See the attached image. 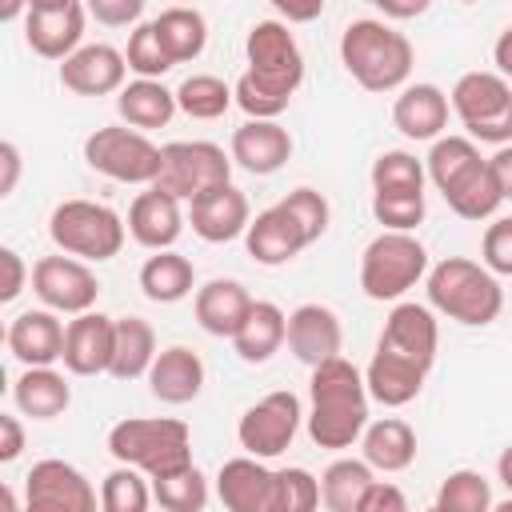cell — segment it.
I'll use <instances>...</instances> for the list:
<instances>
[{"label": "cell", "mask_w": 512, "mask_h": 512, "mask_svg": "<svg viewBox=\"0 0 512 512\" xmlns=\"http://www.w3.org/2000/svg\"><path fill=\"white\" fill-rule=\"evenodd\" d=\"M248 72L232 84L248 120H276L304 80V52L284 20H256L244 40Z\"/></svg>", "instance_id": "1"}, {"label": "cell", "mask_w": 512, "mask_h": 512, "mask_svg": "<svg viewBox=\"0 0 512 512\" xmlns=\"http://www.w3.org/2000/svg\"><path fill=\"white\" fill-rule=\"evenodd\" d=\"M312 412H308V436L320 448H352L368 428V384L364 372L344 360H320L308 380Z\"/></svg>", "instance_id": "2"}, {"label": "cell", "mask_w": 512, "mask_h": 512, "mask_svg": "<svg viewBox=\"0 0 512 512\" xmlns=\"http://www.w3.org/2000/svg\"><path fill=\"white\" fill-rule=\"evenodd\" d=\"M340 64L364 92H396L412 72V40L384 20H352L340 36Z\"/></svg>", "instance_id": "3"}, {"label": "cell", "mask_w": 512, "mask_h": 512, "mask_svg": "<svg viewBox=\"0 0 512 512\" xmlns=\"http://www.w3.org/2000/svg\"><path fill=\"white\" fill-rule=\"evenodd\" d=\"M428 304L456 324L484 328L500 316L504 288L488 264H476L468 256H444L428 268Z\"/></svg>", "instance_id": "4"}, {"label": "cell", "mask_w": 512, "mask_h": 512, "mask_svg": "<svg viewBox=\"0 0 512 512\" xmlns=\"http://www.w3.org/2000/svg\"><path fill=\"white\" fill-rule=\"evenodd\" d=\"M108 452L156 480L192 464V432L172 416H128L108 428Z\"/></svg>", "instance_id": "5"}, {"label": "cell", "mask_w": 512, "mask_h": 512, "mask_svg": "<svg viewBox=\"0 0 512 512\" xmlns=\"http://www.w3.org/2000/svg\"><path fill=\"white\" fill-rule=\"evenodd\" d=\"M428 276V252L412 232L384 228L360 252V288L368 300H400Z\"/></svg>", "instance_id": "6"}, {"label": "cell", "mask_w": 512, "mask_h": 512, "mask_svg": "<svg viewBox=\"0 0 512 512\" xmlns=\"http://www.w3.org/2000/svg\"><path fill=\"white\" fill-rule=\"evenodd\" d=\"M48 236L60 252L80 260H112L124 248V220L96 200H64L48 216Z\"/></svg>", "instance_id": "7"}, {"label": "cell", "mask_w": 512, "mask_h": 512, "mask_svg": "<svg viewBox=\"0 0 512 512\" xmlns=\"http://www.w3.org/2000/svg\"><path fill=\"white\" fill-rule=\"evenodd\" d=\"M452 112L472 140L512 144V84L500 72H464L452 84Z\"/></svg>", "instance_id": "8"}, {"label": "cell", "mask_w": 512, "mask_h": 512, "mask_svg": "<svg viewBox=\"0 0 512 512\" xmlns=\"http://www.w3.org/2000/svg\"><path fill=\"white\" fill-rule=\"evenodd\" d=\"M84 160L92 172L120 180V184H156L160 176V148L140 128H96L84 140Z\"/></svg>", "instance_id": "9"}, {"label": "cell", "mask_w": 512, "mask_h": 512, "mask_svg": "<svg viewBox=\"0 0 512 512\" xmlns=\"http://www.w3.org/2000/svg\"><path fill=\"white\" fill-rule=\"evenodd\" d=\"M164 164L156 176V188L172 192L176 200H192L204 188L232 180V152H224L212 140H172L160 148Z\"/></svg>", "instance_id": "10"}, {"label": "cell", "mask_w": 512, "mask_h": 512, "mask_svg": "<svg viewBox=\"0 0 512 512\" xmlns=\"http://www.w3.org/2000/svg\"><path fill=\"white\" fill-rule=\"evenodd\" d=\"M300 416H304V412H300L296 392H268L264 400H256V404L240 416L236 440H240V448H244L248 456L272 460V456H280V452L296 440Z\"/></svg>", "instance_id": "11"}, {"label": "cell", "mask_w": 512, "mask_h": 512, "mask_svg": "<svg viewBox=\"0 0 512 512\" xmlns=\"http://www.w3.org/2000/svg\"><path fill=\"white\" fill-rule=\"evenodd\" d=\"M32 292L40 296L44 308L80 316L96 304L100 280L80 256H68V252L64 256H40L32 264Z\"/></svg>", "instance_id": "12"}, {"label": "cell", "mask_w": 512, "mask_h": 512, "mask_svg": "<svg viewBox=\"0 0 512 512\" xmlns=\"http://www.w3.org/2000/svg\"><path fill=\"white\" fill-rule=\"evenodd\" d=\"M24 496L32 512H96V488L80 468L64 460H40L24 476Z\"/></svg>", "instance_id": "13"}, {"label": "cell", "mask_w": 512, "mask_h": 512, "mask_svg": "<svg viewBox=\"0 0 512 512\" xmlns=\"http://www.w3.org/2000/svg\"><path fill=\"white\" fill-rule=\"evenodd\" d=\"M188 220H192V232L200 240L228 244V240L248 232L252 208H248V196L228 180V184H216V188H204L200 196H192L188 200Z\"/></svg>", "instance_id": "14"}, {"label": "cell", "mask_w": 512, "mask_h": 512, "mask_svg": "<svg viewBox=\"0 0 512 512\" xmlns=\"http://www.w3.org/2000/svg\"><path fill=\"white\" fill-rule=\"evenodd\" d=\"M128 76V60L112 44H80L68 60H60V84L76 96H108L120 92Z\"/></svg>", "instance_id": "15"}, {"label": "cell", "mask_w": 512, "mask_h": 512, "mask_svg": "<svg viewBox=\"0 0 512 512\" xmlns=\"http://www.w3.org/2000/svg\"><path fill=\"white\" fill-rule=\"evenodd\" d=\"M112 340H116V316H104V312L88 308L76 320H68L60 360L72 376H100L112 364Z\"/></svg>", "instance_id": "16"}, {"label": "cell", "mask_w": 512, "mask_h": 512, "mask_svg": "<svg viewBox=\"0 0 512 512\" xmlns=\"http://www.w3.org/2000/svg\"><path fill=\"white\" fill-rule=\"evenodd\" d=\"M216 492L228 512H276V472L264 468L260 456L224 460Z\"/></svg>", "instance_id": "17"}, {"label": "cell", "mask_w": 512, "mask_h": 512, "mask_svg": "<svg viewBox=\"0 0 512 512\" xmlns=\"http://www.w3.org/2000/svg\"><path fill=\"white\" fill-rule=\"evenodd\" d=\"M288 348L308 368H316L320 360L340 356V348H344L340 316L328 304H300V308H292L288 312Z\"/></svg>", "instance_id": "18"}, {"label": "cell", "mask_w": 512, "mask_h": 512, "mask_svg": "<svg viewBox=\"0 0 512 512\" xmlns=\"http://www.w3.org/2000/svg\"><path fill=\"white\" fill-rule=\"evenodd\" d=\"M376 344L388 348V352H400V356H408V360H416V364H424V368H432L436 344H440V328H436L432 308L412 304V300L396 304V308L388 312V320H384Z\"/></svg>", "instance_id": "19"}, {"label": "cell", "mask_w": 512, "mask_h": 512, "mask_svg": "<svg viewBox=\"0 0 512 512\" xmlns=\"http://www.w3.org/2000/svg\"><path fill=\"white\" fill-rule=\"evenodd\" d=\"M184 232V212H180V200L156 184H148V192H140L128 208V236L140 244V248H172Z\"/></svg>", "instance_id": "20"}, {"label": "cell", "mask_w": 512, "mask_h": 512, "mask_svg": "<svg viewBox=\"0 0 512 512\" xmlns=\"http://www.w3.org/2000/svg\"><path fill=\"white\" fill-rule=\"evenodd\" d=\"M244 244H248V256L264 268H280L288 260H296L304 248H308V236L300 232V224L284 212V204H272L264 212H256V220L248 224L244 232Z\"/></svg>", "instance_id": "21"}, {"label": "cell", "mask_w": 512, "mask_h": 512, "mask_svg": "<svg viewBox=\"0 0 512 512\" xmlns=\"http://www.w3.org/2000/svg\"><path fill=\"white\" fill-rule=\"evenodd\" d=\"M232 164H240L252 176H272L292 156V136L276 120H248L232 132Z\"/></svg>", "instance_id": "22"}, {"label": "cell", "mask_w": 512, "mask_h": 512, "mask_svg": "<svg viewBox=\"0 0 512 512\" xmlns=\"http://www.w3.org/2000/svg\"><path fill=\"white\" fill-rule=\"evenodd\" d=\"M64 332L68 324H60L52 308H28L8 324V352L24 368L56 364L64 356Z\"/></svg>", "instance_id": "23"}, {"label": "cell", "mask_w": 512, "mask_h": 512, "mask_svg": "<svg viewBox=\"0 0 512 512\" xmlns=\"http://www.w3.org/2000/svg\"><path fill=\"white\" fill-rule=\"evenodd\" d=\"M84 20H88V8H80V4L36 8V12H28L24 40L44 60H68L80 48V40H84Z\"/></svg>", "instance_id": "24"}, {"label": "cell", "mask_w": 512, "mask_h": 512, "mask_svg": "<svg viewBox=\"0 0 512 512\" xmlns=\"http://www.w3.org/2000/svg\"><path fill=\"white\" fill-rule=\"evenodd\" d=\"M424 376H428L424 364H416V360H408V356H400V352H388V348H380V344H376V352H372V360H368V368H364L368 396L380 400L384 408H404V404H412V400L420 396V388H424Z\"/></svg>", "instance_id": "25"}, {"label": "cell", "mask_w": 512, "mask_h": 512, "mask_svg": "<svg viewBox=\"0 0 512 512\" xmlns=\"http://www.w3.org/2000/svg\"><path fill=\"white\" fill-rule=\"evenodd\" d=\"M148 388L160 404H188L204 388V360L192 348L172 344V348L156 352V360L148 368Z\"/></svg>", "instance_id": "26"}, {"label": "cell", "mask_w": 512, "mask_h": 512, "mask_svg": "<svg viewBox=\"0 0 512 512\" xmlns=\"http://www.w3.org/2000/svg\"><path fill=\"white\" fill-rule=\"evenodd\" d=\"M448 108H452V100L436 84H408V88H400V96L392 104V124L408 140H436L448 124Z\"/></svg>", "instance_id": "27"}, {"label": "cell", "mask_w": 512, "mask_h": 512, "mask_svg": "<svg viewBox=\"0 0 512 512\" xmlns=\"http://www.w3.org/2000/svg\"><path fill=\"white\" fill-rule=\"evenodd\" d=\"M248 308H252V296L240 280H208L204 288H196V300H192L196 324L208 336H228V340L244 324Z\"/></svg>", "instance_id": "28"}, {"label": "cell", "mask_w": 512, "mask_h": 512, "mask_svg": "<svg viewBox=\"0 0 512 512\" xmlns=\"http://www.w3.org/2000/svg\"><path fill=\"white\" fill-rule=\"evenodd\" d=\"M288 340V316L280 312V304L272 300H252L244 324L232 336V348L244 364H264L280 352V344Z\"/></svg>", "instance_id": "29"}, {"label": "cell", "mask_w": 512, "mask_h": 512, "mask_svg": "<svg viewBox=\"0 0 512 512\" xmlns=\"http://www.w3.org/2000/svg\"><path fill=\"white\" fill-rule=\"evenodd\" d=\"M360 448L376 472H404L416 460V432L400 416H380L364 428Z\"/></svg>", "instance_id": "30"}, {"label": "cell", "mask_w": 512, "mask_h": 512, "mask_svg": "<svg viewBox=\"0 0 512 512\" xmlns=\"http://www.w3.org/2000/svg\"><path fill=\"white\" fill-rule=\"evenodd\" d=\"M176 92H168L160 80H148V76H136L132 84H124L116 92V112L128 128H164L172 116H176Z\"/></svg>", "instance_id": "31"}, {"label": "cell", "mask_w": 512, "mask_h": 512, "mask_svg": "<svg viewBox=\"0 0 512 512\" xmlns=\"http://www.w3.org/2000/svg\"><path fill=\"white\" fill-rule=\"evenodd\" d=\"M12 400L32 420H56L72 404V388L52 364H36V368H24V376L12 384Z\"/></svg>", "instance_id": "32"}, {"label": "cell", "mask_w": 512, "mask_h": 512, "mask_svg": "<svg viewBox=\"0 0 512 512\" xmlns=\"http://www.w3.org/2000/svg\"><path fill=\"white\" fill-rule=\"evenodd\" d=\"M192 288H196V268L188 256H180L172 248H160L140 268V292L152 304H176V300L192 296Z\"/></svg>", "instance_id": "33"}, {"label": "cell", "mask_w": 512, "mask_h": 512, "mask_svg": "<svg viewBox=\"0 0 512 512\" xmlns=\"http://www.w3.org/2000/svg\"><path fill=\"white\" fill-rule=\"evenodd\" d=\"M156 360V332L140 316H116V340H112V364L108 376L116 380H136L148 376Z\"/></svg>", "instance_id": "34"}, {"label": "cell", "mask_w": 512, "mask_h": 512, "mask_svg": "<svg viewBox=\"0 0 512 512\" xmlns=\"http://www.w3.org/2000/svg\"><path fill=\"white\" fill-rule=\"evenodd\" d=\"M372 472L376 468L368 460H352V456L332 460L320 476V504L328 512H360V500H364L368 484L376 480Z\"/></svg>", "instance_id": "35"}, {"label": "cell", "mask_w": 512, "mask_h": 512, "mask_svg": "<svg viewBox=\"0 0 512 512\" xmlns=\"http://www.w3.org/2000/svg\"><path fill=\"white\" fill-rule=\"evenodd\" d=\"M444 200H448V208L460 216V220H492L496 212H500V204H504V188H500V180H496V172L488 168V160L484 164H476L452 192H444Z\"/></svg>", "instance_id": "36"}, {"label": "cell", "mask_w": 512, "mask_h": 512, "mask_svg": "<svg viewBox=\"0 0 512 512\" xmlns=\"http://www.w3.org/2000/svg\"><path fill=\"white\" fill-rule=\"evenodd\" d=\"M476 164H484V156L472 136H436V144L424 160V172L440 192H452Z\"/></svg>", "instance_id": "37"}, {"label": "cell", "mask_w": 512, "mask_h": 512, "mask_svg": "<svg viewBox=\"0 0 512 512\" xmlns=\"http://www.w3.org/2000/svg\"><path fill=\"white\" fill-rule=\"evenodd\" d=\"M152 24H156V32H160V40H164V48L172 52L176 64L196 60L204 52V44H208V24H204V16L196 8H184V4L164 8Z\"/></svg>", "instance_id": "38"}, {"label": "cell", "mask_w": 512, "mask_h": 512, "mask_svg": "<svg viewBox=\"0 0 512 512\" xmlns=\"http://www.w3.org/2000/svg\"><path fill=\"white\" fill-rule=\"evenodd\" d=\"M176 104H180V112L192 116V120H220V116L236 104V92H232L220 76L200 72V76H188V80L176 88Z\"/></svg>", "instance_id": "39"}, {"label": "cell", "mask_w": 512, "mask_h": 512, "mask_svg": "<svg viewBox=\"0 0 512 512\" xmlns=\"http://www.w3.org/2000/svg\"><path fill=\"white\" fill-rule=\"evenodd\" d=\"M152 496L160 508L168 512H200L208 504V480L196 464L172 472V476H156L152 480Z\"/></svg>", "instance_id": "40"}, {"label": "cell", "mask_w": 512, "mask_h": 512, "mask_svg": "<svg viewBox=\"0 0 512 512\" xmlns=\"http://www.w3.org/2000/svg\"><path fill=\"white\" fill-rule=\"evenodd\" d=\"M152 500H156V496L148 492L144 472L132 468V464L112 468V472L104 476V484H100V508H104V512H144Z\"/></svg>", "instance_id": "41"}, {"label": "cell", "mask_w": 512, "mask_h": 512, "mask_svg": "<svg viewBox=\"0 0 512 512\" xmlns=\"http://www.w3.org/2000/svg\"><path fill=\"white\" fill-rule=\"evenodd\" d=\"M436 508L440 512H488L492 508V484L472 468L448 472L440 492H436Z\"/></svg>", "instance_id": "42"}, {"label": "cell", "mask_w": 512, "mask_h": 512, "mask_svg": "<svg viewBox=\"0 0 512 512\" xmlns=\"http://www.w3.org/2000/svg\"><path fill=\"white\" fill-rule=\"evenodd\" d=\"M124 60H128V68H132L136 76H148V80H160L168 68H176V60H172V52L164 48V40H160V32H156L152 20L132 28L128 48H124Z\"/></svg>", "instance_id": "43"}, {"label": "cell", "mask_w": 512, "mask_h": 512, "mask_svg": "<svg viewBox=\"0 0 512 512\" xmlns=\"http://www.w3.org/2000/svg\"><path fill=\"white\" fill-rule=\"evenodd\" d=\"M424 176L412 152H380L372 160V192H424Z\"/></svg>", "instance_id": "44"}, {"label": "cell", "mask_w": 512, "mask_h": 512, "mask_svg": "<svg viewBox=\"0 0 512 512\" xmlns=\"http://www.w3.org/2000/svg\"><path fill=\"white\" fill-rule=\"evenodd\" d=\"M372 216L392 232H412L424 220V192H372Z\"/></svg>", "instance_id": "45"}, {"label": "cell", "mask_w": 512, "mask_h": 512, "mask_svg": "<svg viewBox=\"0 0 512 512\" xmlns=\"http://www.w3.org/2000/svg\"><path fill=\"white\" fill-rule=\"evenodd\" d=\"M320 504V480L308 468L276 472V512H312Z\"/></svg>", "instance_id": "46"}, {"label": "cell", "mask_w": 512, "mask_h": 512, "mask_svg": "<svg viewBox=\"0 0 512 512\" xmlns=\"http://www.w3.org/2000/svg\"><path fill=\"white\" fill-rule=\"evenodd\" d=\"M280 204H284V212L300 224V232L308 236V244H316V240L328 232V216H332V212H328V200H324L316 188H292Z\"/></svg>", "instance_id": "47"}, {"label": "cell", "mask_w": 512, "mask_h": 512, "mask_svg": "<svg viewBox=\"0 0 512 512\" xmlns=\"http://www.w3.org/2000/svg\"><path fill=\"white\" fill-rule=\"evenodd\" d=\"M480 256L496 276H512V216H496L484 228L480 240Z\"/></svg>", "instance_id": "48"}, {"label": "cell", "mask_w": 512, "mask_h": 512, "mask_svg": "<svg viewBox=\"0 0 512 512\" xmlns=\"http://www.w3.org/2000/svg\"><path fill=\"white\" fill-rule=\"evenodd\" d=\"M84 8H88V16H92L96 24H104V28H128V24L140 20L144 0H88Z\"/></svg>", "instance_id": "49"}, {"label": "cell", "mask_w": 512, "mask_h": 512, "mask_svg": "<svg viewBox=\"0 0 512 512\" xmlns=\"http://www.w3.org/2000/svg\"><path fill=\"white\" fill-rule=\"evenodd\" d=\"M404 508H408L404 492L396 484H384V480H372L364 500H360V512H404Z\"/></svg>", "instance_id": "50"}, {"label": "cell", "mask_w": 512, "mask_h": 512, "mask_svg": "<svg viewBox=\"0 0 512 512\" xmlns=\"http://www.w3.org/2000/svg\"><path fill=\"white\" fill-rule=\"evenodd\" d=\"M0 264H4V284H0V300L12 304L20 292H24V280H28V268L20 260L16 248H0Z\"/></svg>", "instance_id": "51"}, {"label": "cell", "mask_w": 512, "mask_h": 512, "mask_svg": "<svg viewBox=\"0 0 512 512\" xmlns=\"http://www.w3.org/2000/svg\"><path fill=\"white\" fill-rule=\"evenodd\" d=\"M24 452V424L16 416H0V464H12Z\"/></svg>", "instance_id": "52"}, {"label": "cell", "mask_w": 512, "mask_h": 512, "mask_svg": "<svg viewBox=\"0 0 512 512\" xmlns=\"http://www.w3.org/2000/svg\"><path fill=\"white\" fill-rule=\"evenodd\" d=\"M288 24H312L324 12V0H268Z\"/></svg>", "instance_id": "53"}, {"label": "cell", "mask_w": 512, "mask_h": 512, "mask_svg": "<svg viewBox=\"0 0 512 512\" xmlns=\"http://www.w3.org/2000/svg\"><path fill=\"white\" fill-rule=\"evenodd\" d=\"M0 168H4V176H0V196H12V192H16V180H20V148H16L12 140L0 144Z\"/></svg>", "instance_id": "54"}, {"label": "cell", "mask_w": 512, "mask_h": 512, "mask_svg": "<svg viewBox=\"0 0 512 512\" xmlns=\"http://www.w3.org/2000/svg\"><path fill=\"white\" fill-rule=\"evenodd\" d=\"M372 8H380L388 20H412V16H420V12H428V4L432 0H368Z\"/></svg>", "instance_id": "55"}, {"label": "cell", "mask_w": 512, "mask_h": 512, "mask_svg": "<svg viewBox=\"0 0 512 512\" xmlns=\"http://www.w3.org/2000/svg\"><path fill=\"white\" fill-rule=\"evenodd\" d=\"M488 168L496 172L500 188H504V200H512V144H500L492 156H488Z\"/></svg>", "instance_id": "56"}, {"label": "cell", "mask_w": 512, "mask_h": 512, "mask_svg": "<svg viewBox=\"0 0 512 512\" xmlns=\"http://www.w3.org/2000/svg\"><path fill=\"white\" fill-rule=\"evenodd\" d=\"M492 60H496V72L512 80V24L496 36V44H492Z\"/></svg>", "instance_id": "57"}, {"label": "cell", "mask_w": 512, "mask_h": 512, "mask_svg": "<svg viewBox=\"0 0 512 512\" xmlns=\"http://www.w3.org/2000/svg\"><path fill=\"white\" fill-rule=\"evenodd\" d=\"M496 472H500V484L512 492V444L500 452V460H496Z\"/></svg>", "instance_id": "58"}, {"label": "cell", "mask_w": 512, "mask_h": 512, "mask_svg": "<svg viewBox=\"0 0 512 512\" xmlns=\"http://www.w3.org/2000/svg\"><path fill=\"white\" fill-rule=\"evenodd\" d=\"M28 8V0H0V20H16Z\"/></svg>", "instance_id": "59"}, {"label": "cell", "mask_w": 512, "mask_h": 512, "mask_svg": "<svg viewBox=\"0 0 512 512\" xmlns=\"http://www.w3.org/2000/svg\"><path fill=\"white\" fill-rule=\"evenodd\" d=\"M68 4H76V0H28V12H36V8H68Z\"/></svg>", "instance_id": "60"}, {"label": "cell", "mask_w": 512, "mask_h": 512, "mask_svg": "<svg viewBox=\"0 0 512 512\" xmlns=\"http://www.w3.org/2000/svg\"><path fill=\"white\" fill-rule=\"evenodd\" d=\"M460 4H476V0H460Z\"/></svg>", "instance_id": "61"}]
</instances>
